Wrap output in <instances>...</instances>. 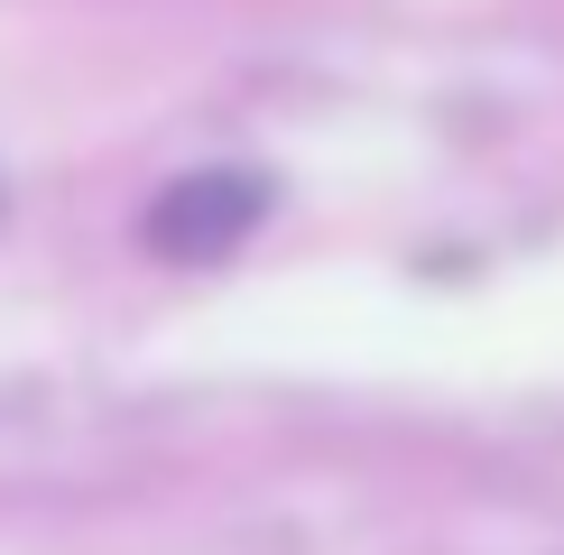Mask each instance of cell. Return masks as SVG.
<instances>
[{
  "label": "cell",
  "mask_w": 564,
  "mask_h": 555,
  "mask_svg": "<svg viewBox=\"0 0 564 555\" xmlns=\"http://www.w3.org/2000/svg\"><path fill=\"white\" fill-rule=\"evenodd\" d=\"M269 214V185L241 176V167H214V176H185L167 195L149 204V250H167V260H223L231 241H241L250 222Z\"/></svg>",
  "instance_id": "6da1fadb"
}]
</instances>
